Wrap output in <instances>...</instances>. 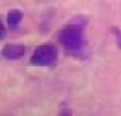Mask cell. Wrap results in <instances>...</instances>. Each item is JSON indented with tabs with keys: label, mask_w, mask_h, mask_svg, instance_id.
Segmentation results:
<instances>
[{
	"label": "cell",
	"mask_w": 121,
	"mask_h": 116,
	"mask_svg": "<svg viewBox=\"0 0 121 116\" xmlns=\"http://www.w3.org/2000/svg\"><path fill=\"white\" fill-rule=\"evenodd\" d=\"M23 12L20 9H11L6 15V24L11 30H15V29L20 26V23L23 21Z\"/></svg>",
	"instance_id": "cell-4"
},
{
	"label": "cell",
	"mask_w": 121,
	"mask_h": 116,
	"mask_svg": "<svg viewBox=\"0 0 121 116\" xmlns=\"http://www.w3.org/2000/svg\"><path fill=\"white\" fill-rule=\"evenodd\" d=\"M59 57L58 48L53 44H41L32 51L29 59V63L32 66H39V68H50L56 65Z\"/></svg>",
	"instance_id": "cell-2"
},
{
	"label": "cell",
	"mask_w": 121,
	"mask_h": 116,
	"mask_svg": "<svg viewBox=\"0 0 121 116\" xmlns=\"http://www.w3.org/2000/svg\"><path fill=\"white\" fill-rule=\"evenodd\" d=\"M85 24L86 23H70L64 26L58 33V41L68 54L76 56L83 50L85 45Z\"/></svg>",
	"instance_id": "cell-1"
},
{
	"label": "cell",
	"mask_w": 121,
	"mask_h": 116,
	"mask_svg": "<svg viewBox=\"0 0 121 116\" xmlns=\"http://www.w3.org/2000/svg\"><path fill=\"white\" fill-rule=\"evenodd\" d=\"M59 115H62V116L64 115H73V110H71V108L68 107L65 103H62L59 106Z\"/></svg>",
	"instance_id": "cell-6"
},
{
	"label": "cell",
	"mask_w": 121,
	"mask_h": 116,
	"mask_svg": "<svg viewBox=\"0 0 121 116\" xmlns=\"http://www.w3.org/2000/svg\"><path fill=\"white\" fill-rule=\"evenodd\" d=\"M111 33L113 35V38H115L117 47L121 50V29H118L117 26H113V27H111Z\"/></svg>",
	"instance_id": "cell-5"
},
{
	"label": "cell",
	"mask_w": 121,
	"mask_h": 116,
	"mask_svg": "<svg viewBox=\"0 0 121 116\" xmlns=\"http://www.w3.org/2000/svg\"><path fill=\"white\" fill-rule=\"evenodd\" d=\"M6 21H0V39H5L6 36V32H8V27H6Z\"/></svg>",
	"instance_id": "cell-7"
},
{
	"label": "cell",
	"mask_w": 121,
	"mask_h": 116,
	"mask_svg": "<svg viewBox=\"0 0 121 116\" xmlns=\"http://www.w3.org/2000/svg\"><path fill=\"white\" fill-rule=\"evenodd\" d=\"M26 53H27V47L23 45V44H6L0 51L2 57L6 59V60H18Z\"/></svg>",
	"instance_id": "cell-3"
}]
</instances>
